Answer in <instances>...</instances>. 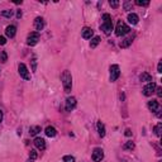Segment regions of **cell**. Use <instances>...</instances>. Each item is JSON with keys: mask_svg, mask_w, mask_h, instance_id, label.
Instances as JSON below:
<instances>
[{"mask_svg": "<svg viewBox=\"0 0 162 162\" xmlns=\"http://www.w3.org/2000/svg\"><path fill=\"white\" fill-rule=\"evenodd\" d=\"M61 81H62V85H63V90L65 92H71V89H72V76H71V72L70 71H63V74L61 75Z\"/></svg>", "mask_w": 162, "mask_h": 162, "instance_id": "obj_1", "label": "cell"}, {"mask_svg": "<svg viewBox=\"0 0 162 162\" xmlns=\"http://www.w3.org/2000/svg\"><path fill=\"white\" fill-rule=\"evenodd\" d=\"M101 31H104L105 34H110L113 31V22H112V16L108 13H105L103 15V23H101Z\"/></svg>", "mask_w": 162, "mask_h": 162, "instance_id": "obj_2", "label": "cell"}, {"mask_svg": "<svg viewBox=\"0 0 162 162\" xmlns=\"http://www.w3.org/2000/svg\"><path fill=\"white\" fill-rule=\"evenodd\" d=\"M130 31V28L128 27V25L125 23H123L122 20H119V22L117 23V27H115V34L118 37H120V36H125L127 33H129Z\"/></svg>", "mask_w": 162, "mask_h": 162, "instance_id": "obj_3", "label": "cell"}, {"mask_svg": "<svg viewBox=\"0 0 162 162\" xmlns=\"http://www.w3.org/2000/svg\"><path fill=\"white\" fill-rule=\"evenodd\" d=\"M119 76H120V69H119V66L112 65L110 66V81H112V82L117 81L119 79Z\"/></svg>", "mask_w": 162, "mask_h": 162, "instance_id": "obj_4", "label": "cell"}, {"mask_svg": "<svg viewBox=\"0 0 162 162\" xmlns=\"http://www.w3.org/2000/svg\"><path fill=\"white\" fill-rule=\"evenodd\" d=\"M18 72H19L20 77H23L24 80H31V74H29L27 66H25L24 63H19V66H18Z\"/></svg>", "mask_w": 162, "mask_h": 162, "instance_id": "obj_5", "label": "cell"}, {"mask_svg": "<svg viewBox=\"0 0 162 162\" xmlns=\"http://www.w3.org/2000/svg\"><path fill=\"white\" fill-rule=\"evenodd\" d=\"M38 41H39V34H38L37 32H32L28 34V38H27V44L28 46H36L38 43Z\"/></svg>", "mask_w": 162, "mask_h": 162, "instance_id": "obj_6", "label": "cell"}, {"mask_svg": "<svg viewBox=\"0 0 162 162\" xmlns=\"http://www.w3.org/2000/svg\"><path fill=\"white\" fill-rule=\"evenodd\" d=\"M156 87H157V85L153 82H148L146 86L143 87V95H146V96H151L153 92H155V90H156Z\"/></svg>", "mask_w": 162, "mask_h": 162, "instance_id": "obj_7", "label": "cell"}, {"mask_svg": "<svg viewBox=\"0 0 162 162\" xmlns=\"http://www.w3.org/2000/svg\"><path fill=\"white\" fill-rule=\"evenodd\" d=\"M92 161L94 162H101V160L104 158V151L101 148H95L92 151Z\"/></svg>", "mask_w": 162, "mask_h": 162, "instance_id": "obj_8", "label": "cell"}, {"mask_svg": "<svg viewBox=\"0 0 162 162\" xmlns=\"http://www.w3.org/2000/svg\"><path fill=\"white\" fill-rule=\"evenodd\" d=\"M76 99L74 96H70L66 99V103H65V109L67 110V112H71V110H74L76 108Z\"/></svg>", "mask_w": 162, "mask_h": 162, "instance_id": "obj_9", "label": "cell"}, {"mask_svg": "<svg viewBox=\"0 0 162 162\" xmlns=\"http://www.w3.org/2000/svg\"><path fill=\"white\" fill-rule=\"evenodd\" d=\"M34 146L38 148L39 151H43L44 148H46V140L43 138H41V137H37L34 139Z\"/></svg>", "mask_w": 162, "mask_h": 162, "instance_id": "obj_10", "label": "cell"}, {"mask_svg": "<svg viewBox=\"0 0 162 162\" xmlns=\"http://www.w3.org/2000/svg\"><path fill=\"white\" fill-rule=\"evenodd\" d=\"M81 34H82V38H85V39H90L94 34V31L89 27H85L82 31H81Z\"/></svg>", "mask_w": 162, "mask_h": 162, "instance_id": "obj_11", "label": "cell"}, {"mask_svg": "<svg viewBox=\"0 0 162 162\" xmlns=\"http://www.w3.org/2000/svg\"><path fill=\"white\" fill-rule=\"evenodd\" d=\"M34 28L37 31H42V29L44 28V20L43 18H41V16H37L34 19Z\"/></svg>", "mask_w": 162, "mask_h": 162, "instance_id": "obj_12", "label": "cell"}, {"mask_svg": "<svg viewBox=\"0 0 162 162\" xmlns=\"http://www.w3.org/2000/svg\"><path fill=\"white\" fill-rule=\"evenodd\" d=\"M15 33H16V27H15V25H8L6 29H5V34H6V37L13 38V37L15 36Z\"/></svg>", "mask_w": 162, "mask_h": 162, "instance_id": "obj_13", "label": "cell"}, {"mask_svg": "<svg viewBox=\"0 0 162 162\" xmlns=\"http://www.w3.org/2000/svg\"><path fill=\"white\" fill-rule=\"evenodd\" d=\"M44 133H46L47 137H51V138H52V137H54V135L57 134V130H56V128H54V127L48 125V127H47L46 129H44Z\"/></svg>", "mask_w": 162, "mask_h": 162, "instance_id": "obj_14", "label": "cell"}, {"mask_svg": "<svg viewBox=\"0 0 162 162\" xmlns=\"http://www.w3.org/2000/svg\"><path fill=\"white\" fill-rule=\"evenodd\" d=\"M127 19H128V22H129L130 24H137L138 23V20H139V18H138V15L137 14H134V13H129L128 14V16H127Z\"/></svg>", "mask_w": 162, "mask_h": 162, "instance_id": "obj_15", "label": "cell"}, {"mask_svg": "<svg viewBox=\"0 0 162 162\" xmlns=\"http://www.w3.org/2000/svg\"><path fill=\"white\" fill-rule=\"evenodd\" d=\"M139 80L142 82H152V76L148 74V72H142L139 75Z\"/></svg>", "mask_w": 162, "mask_h": 162, "instance_id": "obj_16", "label": "cell"}, {"mask_svg": "<svg viewBox=\"0 0 162 162\" xmlns=\"http://www.w3.org/2000/svg\"><path fill=\"white\" fill-rule=\"evenodd\" d=\"M133 38H134V37H128V38H125L124 41L120 42L119 47H120V48H127V47H129V46L132 44V42H133Z\"/></svg>", "mask_w": 162, "mask_h": 162, "instance_id": "obj_17", "label": "cell"}, {"mask_svg": "<svg viewBox=\"0 0 162 162\" xmlns=\"http://www.w3.org/2000/svg\"><path fill=\"white\" fill-rule=\"evenodd\" d=\"M158 101L157 100H151V101H148V109L151 110V112H157L158 110Z\"/></svg>", "mask_w": 162, "mask_h": 162, "instance_id": "obj_18", "label": "cell"}, {"mask_svg": "<svg viewBox=\"0 0 162 162\" xmlns=\"http://www.w3.org/2000/svg\"><path fill=\"white\" fill-rule=\"evenodd\" d=\"M96 127H97V132H99V135H100V137H104L105 133H106V132H105V125L99 120V122L96 123Z\"/></svg>", "mask_w": 162, "mask_h": 162, "instance_id": "obj_19", "label": "cell"}, {"mask_svg": "<svg viewBox=\"0 0 162 162\" xmlns=\"http://www.w3.org/2000/svg\"><path fill=\"white\" fill-rule=\"evenodd\" d=\"M39 132H41L39 125H33V127L29 128V133H31V135H36V134L39 133Z\"/></svg>", "mask_w": 162, "mask_h": 162, "instance_id": "obj_20", "label": "cell"}, {"mask_svg": "<svg viewBox=\"0 0 162 162\" xmlns=\"http://www.w3.org/2000/svg\"><path fill=\"white\" fill-rule=\"evenodd\" d=\"M100 43V37H94L92 38V39H91V42H90V47H91V48H95V47L97 46V44H99Z\"/></svg>", "mask_w": 162, "mask_h": 162, "instance_id": "obj_21", "label": "cell"}, {"mask_svg": "<svg viewBox=\"0 0 162 162\" xmlns=\"http://www.w3.org/2000/svg\"><path fill=\"white\" fill-rule=\"evenodd\" d=\"M109 5L112 6V8H114V9H117V8L120 5V3H119L118 0H110V1H109Z\"/></svg>", "mask_w": 162, "mask_h": 162, "instance_id": "obj_22", "label": "cell"}, {"mask_svg": "<svg viewBox=\"0 0 162 162\" xmlns=\"http://www.w3.org/2000/svg\"><path fill=\"white\" fill-rule=\"evenodd\" d=\"M161 129H162V123L160 122V123H158V124H157V125L155 127V132H156V134H157V135H158V137H160V135H161Z\"/></svg>", "mask_w": 162, "mask_h": 162, "instance_id": "obj_23", "label": "cell"}, {"mask_svg": "<svg viewBox=\"0 0 162 162\" xmlns=\"http://www.w3.org/2000/svg\"><path fill=\"white\" fill-rule=\"evenodd\" d=\"M8 59V56L4 51H0V62H5Z\"/></svg>", "mask_w": 162, "mask_h": 162, "instance_id": "obj_24", "label": "cell"}, {"mask_svg": "<svg viewBox=\"0 0 162 162\" xmlns=\"http://www.w3.org/2000/svg\"><path fill=\"white\" fill-rule=\"evenodd\" d=\"M1 15L5 16V18H10L13 15V10H4V11H1Z\"/></svg>", "mask_w": 162, "mask_h": 162, "instance_id": "obj_25", "label": "cell"}, {"mask_svg": "<svg viewBox=\"0 0 162 162\" xmlns=\"http://www.w3.org/2000/svg\"><path fill=\"white\" fill-rule=\"evenodd\" d=\"M63 162H75V157L74 156H63Z\"/></svg>", "mask_w": 162, "mask_h": 162, "instance_id": "obj_26", "label": "cell"}, {"mask_svg": "<svg viewBox=\"0 0 162 162\" xmlns=\"http://www.w3.org/2000/svg\"><path fill=\"white\" fill-rule=\"evenodd\" d=\"M124 148H125V150H133V148H134V143L133 142H127L124 144Z\"/></svg>", "mask_w": 162, "mask_h": 162, "instance_id": "obj_27", "label": "cell"}, {"mask_svg": "<svg viewBox=\"0 0 162 162\" xmlns=\"http://www.w3.org/2000/svg\"><path fill=\"white\" fill-rule=\"evenodd\" d=\"M135 4L139 6H147V5H150V1H140V0H137Z\"/></svg>", "mask_w": 162, "mask_h": 162, "instance_id": "obj_28", "label": "cell"}, {"mask_svg": "<svg viewBox=\"0 0 162 162\" xmlns=\"http://www.w3.org/2000/svg\"><path fill=\"white\" fill-rule=\"evenodd\" d=\"M36 69H37V59L33 58V59H32V70L36 71Z\"/></svg>", "mask_w": 162, "mask_h": 162, "instance_id": "obj_29", "label": "cell"}, {"mask_svg": "<svg viewBox=\"0 0 162 162\" xmlns=\"http://www.w3.org/2000/svg\"><path fill=\"white\" fill-rule=\"evenodd\" d=\"M29 158H32V160H36L37 158V152L34 150L31 151V157H29Z\"/></svg>", "mask_w": 162, "mask_h": 162, "instance_id": "obj_30", "label": "cell"}, {"mask_svg": "<svg viewBox=\"0 0 162 162\" xmlns=\"http://www.w3.org/2000/svg\"><path fill=\"white\" fill-rule=\"evenodd\" d=\"M5 43H6V38H5V37H3V36H0V44L4 46Z\"/></svg>", "mask_w": 162, "mask_h": 162, "instance_id": "obj_31", "label": "cell"}, {"mask_svg": "<svg viewBox=\"0 0 162 162\" xmlns=\"http://www.w3.org/2000/svg\"><path fill=\"white\" fill-rule=\"evenodd\" d=\"M157 72H160V74L162 72V62L161 61L158 62V65H157Z\"/></svg>", "mask_w": 162, "mask_h": 162, "instance_id": "obj_32", "label": "cell"}, {"mask_svg": "<svg viewBox=\"0 0 162 162\" xmlns=\"http://www.w3.org/2000/svg\"><path fill=\"white\" fill-rule=\"evenodd\" d=\"M155 91H157V95H158L160 97L162 96V89L161 87H156V90Z\"/></svg>", "mask_w": 162, "mask_h": 162, "instance_id": "obj_33", "label": "cell"}, {"mask_svg": "<svg viewBox=\"0 0 162 162\" xmlns=\"http://www.w3.org/2000/svg\"><path fill=\"white\" fill-rule=\"evenodd\" d=\"M125 135H127V137H130V135H132V130L129 129V128H128V129H125V133H124Z\"/></svg>", "mask_w": 162, "mask_h": 162, "instance_id": "obj_34", "label": "cell"}, {"mask_svg": "<svg viewBox=\"0 0 162 162\" xmlns=\"http://www.w3.org/2000/svg\"><path fill=\"white\" fill-rule=\"evenodd\" d=\"M22 16V10H18V13H16V18H20Z\"/></svg>", "mask_w": 162, "mask_h": 162, "instance_id": "obj_35", "label": "cell"}, {"mask_svg": "<svg viewBox=\"0 0 162 162\" xmlns=\"http://www.w3.org/2000/svg\"><path fill=\"white\" fill-rule=\"evenodd\" d=\"M1 122H3V112L0 110V123H1Z\"/></svg>", "mask_w": 162, "mask_h": 162, "instance_id": "obj_36", "label": "cell"}, {"mask_svg": "<svg viewBox=\"0 0 162 162\" xmlns=\"http://www.w3.org/2000/svg\"><path fill=\"white\" fill-rule=\"evenodd\" d=\"M33 161H34V160H32V158H29V160H28L27 162H33Z\"/></svg>", "mask_w": 162, "mask_h": 162, "instance_id": "obj_37", "label": "cell"}]
</instances>
